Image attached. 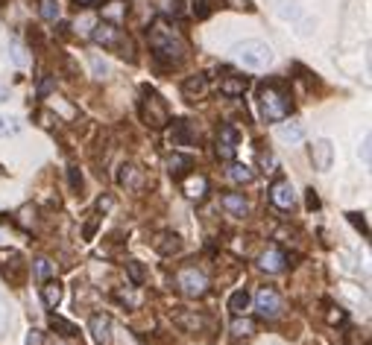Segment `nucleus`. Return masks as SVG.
Masks as SVG:
<instances>
[{"mask_svg": "<svg viewBox=\"0 0 372 345\" xmlns=\"http://www.w3.org/2000/svg\"><path fill=\"white\" fill-rule=\"evenodd\" d=\"M191 167H194V158L191 155H182V152H173L170 161H167V170H170L173 179H185Z\"/></svg>", "mask_w": 372, "mask_h": 345, "instance_id": "nucleus-18", "label": "nucleus"}, {"mask_svg": "<svg viewBox=\"0 0 372 345\" xmlns=\"http://www.w3.org/2000/svg\"><path fill=\"white\" fill-rule=\"evenodd\" d=\"M308 208H311V211H314V208H319V196L314 190H308Z\"/></svg>", "mask_w": 372, "mask_h": 345, "instance_id": "nucleus-40", "label": "nucleus"}, {"mask_svg": "<svg viewBox=\"0 0 372 345\" xmlns=\"http://www.w3.org/2000/svg\"><path fill=\"white\" fill-rule=\"evenodd\" d=\"M80 3H89V0H80Z\"/></svg>", "mask_w": 372, "mask_h": 345, "instance_id": "nucleus-47", "label": "nucleus"}, {"mask_svg": "<svg viewBox=\"0 0 372 345\" xmlns=\"http://www.w3.org/2000/svg\"><path fill=\"white\" fill-rule=\"evenodd\" d=\"M170 144L173 146H194L196 144V135L191 132V123L188 120H176L170 129Z\"/></svg>", "mask_w": 372, "mask_h": 345, "instance_id": "nucleus-13", "label": "nucleus"}, {"mask_svg": "<svg viewBox=\"0 0 372 345\" xmlns=\"http://www.w3.org/2000/svg\"><path fill=\"white\" fill-rule=\"evenodd\" d=\"M71 184H73V190H82V176L77 170H71Z\"/></svg>", "mask_w": 372, "mask_h": 345, "instance_id": "nucleus-37", "label": "nucleus"}, {"mask_svg": "<svg viewBox=\"0 0 372 345\" xmlns=\"http://www.w3.org/2000/svg\"><path fill=\"white\" fill-rule=\"evenodd\" d=\"M361 155H364V161H366V164H369V138H366V141H364V150H361Z\"/></svg>", "mask_w": 372, "mask_h": 345, "instance_id": "nucleus-45", "label": "nucleus"}, {"mask_svg": "<svg viewBox=\"0 0 372 345\" xmlns=\"http://www.w3.org/2000/svg\"><path fill=\"white\" fill-rule=\"evenodd\" d=\"M50 328L59 331V334H62V337H68V339H71V337H77V325H71L68 319H62V316H50Z\"/></svg>", "mask_w": 372, "mask_h": 345, "instance_id": "nucleus-30", "label": "nucleus"}, {"mask_svg": "<svg viewBox=\"0 0 372 345\" xmlns=\"http://www.w3.org/2000/svg\"><path fill=\"white\" fill-rule=\"evenodd\" d=\"M255 334V322L252 319H246V316H238L232 322V337H238V339H246V337H252Z\"/></svg>", "mask_w": 372, "mask_h": 345, "instance_id": "nucleus-25", "label": "nucleus"}, {"mask_svg": "<svg viewBox=\"0 0 372 345\" xmlns=\"http://www.w3.org/2000/svg\"><path fill=\"white\" fill-rule=\"evenodd\" d=\"M179 249H182V237H179V234H173V231L158 234L156 252H161V255H173V252H179Z\"/></svg>", "mask_w": 372, "mask_h": 345, "instance_id": "nucleus-19", "label": "nucleus"}, {"mask_svg": "<svg viewBox=\"0 0 372 345\" xmlns=\"http://www.w3.org/2000/svg\"><path fill=\"white\" fill-rule=\"evenodd\" d=\"M270 202L281 208V211H290V208L296 205V193H293V184L288 179H276L270 188Z\"/></svg>", "mask_w": 372, "mask_h": 345, "instance_id": "nucleus-9", "label": "nucleus"}, {"mask_svg": "<svg viewBox=\"0 0 372 345\" xmlns=\"http://www.w3.org/2000/svg\"><path fill=\"white\" fill-rule=\"evenodd\" d=\"M141 120L147 123L150 129H161L170 123V112H167V103L153 91V88H141Z\"/></svg>", "mask_w": 372, "mask_h": 345, "instance_id": "nucleus-5", "label": "nucleus"}, {"mask_svg": "<svg viewBox=\"0 0 372 345\" xmlns=\"http://www.w3.org/2000/svg\"><path fill=\"white\" fill-rule=\"evenodd\" d=\"M284 264H288V257H284V252H279V249H267L261 257H258V266H261L264 273H270V275L281 273Z\"/></svg>", "mask_w": 372, "mask_h": 345, "instance_id": "nucleus-16", "label": "nucleus"}, {"mask_svg": "<svg viewBox=\"0 0 372 345\" xmlns=\"http://www.w3.org/2000/svg\"><path fill=\"white\" fill-rule=\"evenodd\" d=\"M127 273H129V278H132V284H135V287H144L147 273H144V266H141L138 261H129V264H127Z\"/></svg>", "mask_w": 372, "mask_h": 345, "instance_id": "nucleus-32", "label": "nucleus"}, {"mask_svg": "<svg viewBox=\"0 0 372 345\" xmlns=\"http://www.w3.org/2000/svg\"><path fill=\"white\" fill-rule=\"evenodd\" d=\"M50 88H53V79H50V77H44V82H41V88H39V94L44 97V94H47V91H50Z\"/></svg>", "mask_w": 372, "mask_h": 345, "instance_id": "nucleus-42", "label": "nucleus"}, {"mask_svg": "<svg viewBox=\"0 0 372 345\" xmlns=\"http://www.w3.org/2000/svg\"><path fill=\"white\" fill-rule=\"evenodd\" d=\"M176 287L185 293V295H191V299H200V295L208 293V278L203 269H196V266H182L179 273H176Z\"/></svg>", "mask_w": 372, "mask_h": 345, "instance_id": "nucleus-6", "label": "nucleus"}, {"mask_svg": "<svg viewBox=\"0 0 372 345\" xmlns=\"http://www.w3.org/2000/svg\"><path fill=\"white\" fill-rule=\"evenodd\" d=\"M123 15H127V6H123L120 0H111L109 6H103V21H111V23H118Z\"/></svg>", "mask_w": 372, "mask_h": 345, "instance_id": "nucleus-28", "label": "nucleus"}, {"mask_svg": "<svg viewBox=\"0 0 372 345\" xmlns=\"http://www.w3.org/2000/svg\"><path fill=\"white\" fill-rule=\"evenodd\" d=\"M229 179L238 181V184H250L255 179V172H252V167H246V164H232L229 167Z\"/></svg>", "mask_w": 372, "mask_h": 345, "instance_id": "nucleus-27", "label": "nucleus"}, {"mask_svg": "<svg viewBox=\"0 0 372 345\" xmlns=\"http://www.w3.org/2000/svg\"><path fill=\"white\" fill-rule=\"evenodd\" d=\"M6 100H9V85L0 82V103H6Z\"/></svg>", "mask_w": 372, "mask_h": 345, "instance_id": "nucleus-43", "label": "nucleus"}, {"mask_svg": "<svg viewBox=\"0 0 372 345\" xmlns=\"http://www.w3.org/2000/svg\"><path fill=\"white\" fill-rule=\"evenodd\" d=\"M21 132V123L9 115H0V138H12V135Z\"/></svg>", "mask_w": 372, "mask_h": 345, "instance_id": "nucleus-31", "label": "nucleus"}, {"mask_svg": "<svg viewBox=\"0 0 372 345\" xmlns=\"http://www.w3.org/2000/svg\"><path fill=\"white\" fill-rule=\"evenodd\" d=\"M205 190H208L205 176H188L185 179V196H188V199H203Z\"/></svg>", "mask_w": 372, "mask_h": 345, "instance_id": "nucleus-20", "label": "nucleus"}, {"mask_svg": "<svg viewBox=\"0 0 372 345\" xmlns=\"http://www.w3.org/2000/svg\"><path fill=\"white\" fill-rule=\"evenodd\" d=\"M94 70L97 73H109V65H106V61H100V59H94Z\"/></svg>", "mask_w": 372, "mask_h": 345, "instance_id": "nucleus-44", "label": "nucleus"}, {"mask_svg": "<svg viewBox=\"0 0 372 345\" xmlns=\"http://www.w3.org/2000/svg\"><path fill=\"white\" fill-rule=\"evenodd\" d=\"M258 108H261V117L270 123H279L284 117H290L293 112V97L284 88L281 82H264L258 88Z\"/></svg>", "mask_w": 372, "mask_h": 345, "instance_id": "nucleus-2", "label": "nucleus"}, {"mask_svg": "<svg viewBox=\"0 0 372 345\" xmlns=\"http://www.w3.org/2000/svg\"><path fill=\"white\" fill-rule=\"evenodd\" d=\"M234 59H238L246 70H264L272 65V50H270V44L250 39V41L234 44Z\"/></svg>", "mask_w": 372, "mask_h": 345, "instance_id": "nucleus-4", "label": "nucleus"}, {"mask_svg": "<svg viewBox=\"0 0 372 345\" xmlns=\"http://www.w3.org/2000/svg\"><path fill=\"white\" fill-rule=\"evenodd\" d=\"M6 322H9V313H6V304H3V299H0V331L6 328Z\"/></svg>", "mask_w": 372, "mask_h": 345, "instance_id": "nucleus-38", "label": "nucleus"}, {"mask_svg": "<svg viewBox=\"0 0 372 345\" xmlns=\"http://www.w3.org/2000/svg\"><path fill=\"white\" fill-rule=\"evenodd\" d=\"M118 181L123 188H141V170L135 164H123L120 172H118Z\"/></svg>", "mask_w": 372, "mask_h": 345, "instance_id": "nucleus-21", "label": "nucleus"}, {"mask_svg": "<svg viewBox=\"0 0 372 345\" xmlns=\"http://www.w3.org/2000/svg\"><path fill=\"white\" fill-rule=\"evenodd\" d=\"M349 223H352L355 228H361V231H364V237H369V226H366L364 214H349Z\"/></svg>", "mask_w": 372, "mask_h": 345, "instance_id": "nucleus-35", "label": "nucleus"}, {"mask_svg": "<svg viewBox=\"0 0 372 345\" xmlns=\"http://www.w3.org/2000/svg\"><path fill=\"white\" fill-rule=\"evenodd\" d=\"M311 161H314V167L319 172L331 170V161H334V146H331V141H317L311 146Z\"/></svg>", "mask_w": 372, "mask_h": 345, "instance_id": "nucleus-11", "label": "nucleus"}, {"mask_svg": "<svg viewBox=\"0 0 372 345\" xmlns=\"http://www.w3.org/2000/svg\"><path fill=\"white\" fill-rule=\"evenodd\" d=\"M238 141H241V135H238V129H234L232 123L220 126V132H217V146H214V152H217L220 161H234V152H238Z\"/></svg>", "mask_w": 372, "mask_h": 345, "instance_id": "nucleus-8", "label": "nucleus"}, {"mask_svg": "<svg viewBox=\"0 0 372 345\" xmlns=\"http://www.w3.org/2000/svg\"><path fill=\"white\" fill-rule=\"evenodd\" d=\"M173 322H176L182 331H188V334H196L203 325H208V319L203 316H196L191 310H182V307H176V313H173Z\"/></svg>", "mask_w": 372, "mask_h": 345, "instance_id": "nucleus-14", "label": "nucleus"}, {"mask_svg": "<svg viewBox=\"0 0 372 345\" xmlns=\"http://www.w3.org/2000/svg\"><path fill=\"white\" fill-rule=\"evenodd\" d=\"M261 164L264 167H276V158H272V152H261Z\"/></svg>", "mask_w": 372, "mask_h": 345, "instance_id": "nucleus-41", "label": "nucleus"}, {"mask_svg": "<svg viewBox=\"0 0 372 345\" xmlns=\"http://www.w3.org/2000/svg\"><path fill=\"white\" fill-rule=\"evenodd\" d=\"M109 331H111V322L106 313H94L91 316V334L100 339V342H109Z\"/></svg>", "mask_w": 372, "mask_h": 345, "instance_id": "nucleus-23", "label": "nucleus"}, {"mask_svg": "<svg viewBox=\"0 0 372 345\" xmlns=\"http://www.w3.org/2000/svg\"><path fill=\"white\" fill-rule=\"evenodd\" d=\"M53 273H56V266L47 261V257H39V261H35V275H39L41 281H47V278H53Z\"/></svg>", "mask_w": 372, "mask_h": 345, "instance_id": "nucleus-33", "label": "nucleus"}, {"mask_svg": "<svg viewBox=\"0 0 372 345\" xmlns=\"http://www.w3.org/2000/svg\"><path fill=\"white\" fill-rule=\"evenodd\" d=\"M220 205L226 208L232 217H246V214H250V202L243 199V193H223Z\"/></svg>", "mask_w": 372, "mask_h": 345, "instance_id": "nucleus-17", "label": "nucleus"}, {"mask_svg": "<svg viewBox=\"0 0 372 345\" xmlns=\"http://www.w3.org/2000/svg\"><path fill=\"white\" fill-rule=\"evenodd\" d=\"M276 135H279V141L296 146V144H302V141H305V126H302V123H296V120H290V123H279Z\"/></svg>", "mask_w": 372, "mask_h": 345, "instance_id": "nucleus-15", "label": "nucleus"}, {"mask_svg": "<svg viewBox=\"0 0 372 345\" xmlns=\"http://www.w3.org/2000/svg\"><path fill=\"white\" fill-rule=\"evenodd\" d=\"M255 310L261 319H279L284 310V302L276 287H261L255 293Z\"/></svg>", "mask_w": 372, "mask_h": 345, "instance_id": "nucleus-7", "label": "nucleus"}, {"mask_svg": "<svg viewBox=\"0 0 372 345\" xmlns=\"http://www.w3.org/2000/svg\"><path fill=\"white\" fill-rule=\"evenodd\" d=\"M91 39H94V44H100L103 50H111V53H120V56L132 59V41H129V35L118 27V23H111V21L94 23V27H91Z\"/></svg>", "mask_w": 372, "mask_h": 345, "instance_id": "nucleus-3", "label": "nucleus"}, {"mask_svg": "<svg viewBox=\"0 0 372 345\" xmlns=\"http://www.w3.org/2000/svg\"><path fill=\"white\" fill-rule=\"evenodd\" d=\"M39 15H41L44 21L56 23V21L62 18V6H59V0H41V3H39Z\"/></svg>", "mask_w": 372, "mask_h": 345, "instance_id": "nucleus-26", "label": "nucleus"}, {"mask_svg": "<svg viewBox=\"0 0 372 345\" xmlns=\"http://www.w3.org/2000/svg\"><path fill=\"white\" fill-rule=\"evenodd\" d=\"M0 243H3V231H0Z\"/></svg>", "mask_w": 372, "mask_h": 345, "instance_id": "nucleus-46", "label": "nucleus"}, {"mask_svg": "<svg viewBox=\"0 0 372 345\" xmlns=\"http://www.w3.org/2000/svg\"><path fill=\"white\" fill-rule=\"evenodd\" d=\"M147 39H150V50L156 56V61L161 65H182L185 56H188V44H185L182 32L167 23L165 18H158L150 23V30H147Z\"/></svg>", "mask_w": 372, "mask_h": 345, "instance_id": "nucleus-1", "label": "nucleus"}, {"mask_svg": "<svg viewBox=\"0 0 372 345\" xmlns=\"http://www.w3.org/2000/svg\"><path fill=\"white\" fill-rule=\"evenodd\" d=\"M194 12H196V18H205V15H208L205 0H194Z\"/></svg>", "mask_w": 372, "mask_h": 345, "instance_id": "nucleus-36", "label": "nucleus"}, {"mask_svg": "<svg viewBox=\"0 0 372 345\" xmlns=\"http://www.w3.org/2000/svg\"><path fill=\"white\" fill-rule=\"evenodd\" d=\"M208 91H212V79H208V73H194V77H188L182 82V97L185 100H191V103L203 100Z\"/></svg>", "mask_w": 372, "mask_h": 345, "instance_id": "nucleus-10", "label": "nucleus"}, {"mask_svg": "<svg viewBox=\"0 0 372 345\" xmlns=\"http://www.w3.org/2000/svg\"><path fill=\"white\" fill-rule=\"evenodd\" d=\"M229 310H232V316H243L246 310H250V293H246V290H234L232 299H229Z\"/></svg>", "mask_w": 372, "mask_h": 345, "instance_id": "nucleus-24", "label": "nucleus"}, {"mask_svg": "<svg viewBox=\"0 0 372 345\" xmlns=\"http://www.w3.org/2000/svg\"><path fill=\"white\" fill-rule=\"evenodd\" d=\"M158 6L167 18H182L185 15V0H158Z\"/></svg>", "mask_w": 372, "mask_h": 345, "instance_id": "nucleus-29", "label": "nucleus"}, {"mask_svg": "<svg viewBox=\"0 0 372 345\" xmlns=\"http://www.w3.org/2000/svg\"><path fill=\"white\" fill-rule=\"evenodd\" d=\"M41 302H44L47 307H56V304L62 302V284H59V281H50V278L44 281V287H41Z\"/></svg>", "mask_w": 372, "mask_h": 345, "instance_id": "nucleus-22", "label": "nucleus"}, {"mask_svg": "<svg viewBox=\"0 0 372 345\" xmlns=\"http://www.w3.org/2000/svg\"><path fill=\"white\" fill-rule=\"evenodd\" d=\"M246 88H250V79L238 77V73H226V77L220 79V94L223 97H243Z\"/></svg>", "mask_w": 372, "mask_h": 345, "instance_id": "nucleus-12", "label": "nucleus"}, {"mask_svg": "<svg viewBox=\"0 0 372 345\" xmlns=\"http://www.w3.org/2000/svg\"><path fill=\"white\" fill-rule=\"evenodd\" d=\"M27 345H41V331H30Z\"/></svg>", "mask_w": 372, "mask_h": 345, "instance_id": "nucleus-39", "label": "nucleus"}, {"mask_svg": "<svg viewBox=\"0 0 372 345\" xmlns=\"http://www.w3.org/2000/svg\"><path fill=\"white\" fill-rule=\"evenodd\" d=\"M9 53H12V61H15V65H27V56H24V47H21L18 39L9 41Z\"/></svg>", "mask_w": 372, "mask_h": 345, "instance_id": "nucleus-34", "label": "nucleus"}]
</instances>
